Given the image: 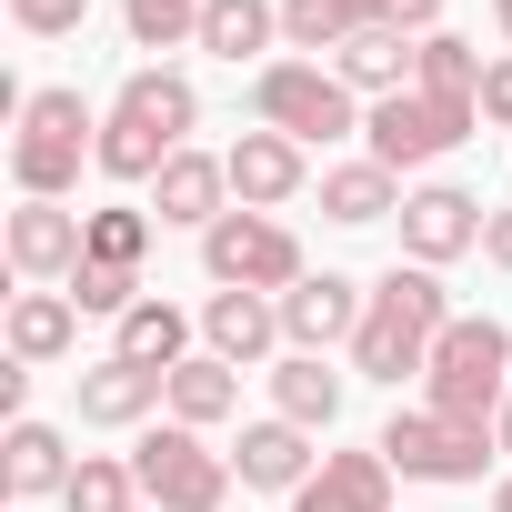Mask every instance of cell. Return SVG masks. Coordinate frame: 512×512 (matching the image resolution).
<instances>
[{
    "mask_svg": "<svg viewBox=\"0 0 512 512\" xmlns=\"http://www.w3.org/2000/svg\"><path fill=\"white\" fill-rule=\"evenodd\" d=\"M11 121H21V131H11V181H21V201H71V191H81V161H101V111H91L81 91L41 81V91H21Z\"/></svg>",
    "mask_w": 512,
    "mask_h": 512,
    "instance_id": "obj_3",
    "label": "cell"
},
{
    "mask_svg": "<svg viewBox=\"0 0 512 512\" xmlns=\"http://www.w3.org/2000/svg\"><path fill=\"white\" fill-rule=\"evenodd\" d=\"M251 111H262V131H282V141H302V151L352 141V131L372 121L362 91H352L332 61H262V71H251Z\"/></svg>",
    "mask_w": 512,
    "mask_h": 512,
    "instance_id": "obj_5",
    "label": "cell"
},
{
    "mask_svg": "<svg viewBox=\"0 0 512 512\" xmlns=\"http://www.w3.org/2000/svg\"><path fill=\"white\" fill-rule=\"evenodd\" d=\"M452 332V292H442V272H422V262H392L382 282H372V302H362V332H352V372L362 382H412V372H432V342Z\"/></svg>",
    "mask_w": 512,
    "mask_h": 512,
    "instance_id": "obj_1",
    "label": "cell"
},
{
    "mask_svg": "<svg viewBox=\"0 0 512 512\" xmlns=\"http://www.w3.org/2000/svg\"><path fill=\"white\" fill-rule=\"evenodd\" d=\"M482 121H492V131H512V61H492V71H482Z\"/></svg>",
    "mask_w": 512,
    "mask_h": 512,
    "instance_id": "obj_34",
    "label": "cell"
},
{
    "mask_svg": "<svg viewBox=\"0 0 512 512\" xmlns=\"http://www.w3.org/2000/svg\"><path fill=\"white\" fill-rule=\"evenodd\" d=\"M492 452H502L492 432L442 422L432 402H412V412H392V422H382V462H392L402 482H442V492H462V482H482V462H492Z\"/></svg>",
    "mask_w": 512,
    "mask_h": 512,
    "instance_id": "obj_9",
    "label": "cell"
},
{
    "mask_svg": "<svg viewBox=\"0 0 512 512\" xmlns=\"http://www.w3.org/2000/svg\"><path fill=\"white\" fill-rule=\"evenodd\" d=\"M81 251H91V211H61V201H21V211H11V272H21L31 292L71 282Z\"/></svg>",
    "mask_w": 512,
    "mask_h": 512,
    "instance_id": "obj_11",
    "label": "cell"
},
{
    "mask_svg": "<svg viewBox=\"0 0 512 512\" xmlns=\"http://www.w3.org/2000/svg\"><path fill=\"white\" fill-rule=\"evenodd\" d=\"M201 272H211V292H272V302H282L312 262H302V241H292L272 211H241V201H231V211L201 231Z\"/></svg>",
    "mask_w": 512,
    "mask_h": 512,
    "instance_id": "obj_6",
    "label": "cell"
},
{
    "mask_svg": "<svg viewBox=\"0 0 512 512\" xmlns=\"http://www.w3.org/2000/svg\"><path fill=\"white\" fill-rule=\"evenodd\" d=\"M221 161H231V201H241V211H282V201H302V181H312L302 141H282V131H241Z\"/></svg>",
    "mask_w": 512,
    "mask_h": 512,
    "instance_id": "obj_14",
    "label": "cell"
},
{
    "mask_svg": "<svg viewBox=\"0 0 512 512\" xmlns=\"http://www.w3.org/2000/svg\"><path fill=\"white\" fill-rule=\"evenodd\" d=\"M492 512H512V472H502V482H492Z\"/></svg>",
    "mask_w": 512,
    "mask_h": 512,
    "instance_id": "obj_37",
    "label": "cell"
},
{
    "mask_svg": "<svg viewBox=\"0 0 512 512\" xmlns=\"http://www.w3.org/2000/svg\"><path fill=\"white\" fill-rule=\"evenodd\" d=\"M61 292H71L81 312H101V322H121V312L141 302V272H121V262H81V272H71Z\"/></svg>",
    "mask_w": 512,
    "mask_h": 512,
    "instance_id": "obj_31",
    "label": "cell"
},
{
    "mask_svg": "<svg viewBox=\"0 0 512 512\" xmlns=\"http://www.w3.org/2000/svg\"><path fill=\"white\" fill-rule=\"evenodd\" d=\"M71 442L51 432V422H11V432H0V492H11V502H41V492H71Z\"/></svg>",
    "mask_w": 512,
    "mask_h": 512,
    "instance_id": "obj_19",
    "label": "cell"
},
{
    "mask_svg": "<svg viewBox=\"0 0 512 512\" xmlns=\"http://www.w3.org/2000/svg\"><path fill=\"white\" fill-rule=\"evenodd\" d=\"M71 342H81V302H71V292H21V302H11V362L41 372V362H61Z\"/></svg>",
    "mask_w": 512,
    "mask_h": 512,
    "instance_id": "obj_24",
    "label": "cell"
},
{
    "mask_svg": "<svg viewBox=\"0 0 512 512\" xmlns=\"http://www.w3.org/2000/svg\"><path fill=\"white\" fill-rule=\"evenodd\" d=\"M322 221H342V231L402 221V171H382L372 151H362V161H332V171H322Z\"/></svg>",
    "mask_w": 512,
    "mask_h": 512,
    "instance_id": "obj_21",
    "label": "cell"
},
{
    "mask_svg": "<svg viewBox=\"0 0 512 512\" xmlns=\"http://www.w3.org/2000/svg\"><path fill=\"white\" fill-rule=\"evenodd\" d=\"M352 31H372L362 0H282V41L292 51H342Z\"/></svg>",
    "mask_w": 512,
    "mask_h": 512,
    "instance_id": "obj_28",
    "label": "cell"
},
{
    "mask_svg": "<svg viewBox=\"0 0 512 512\" xmlns=\"http://www.w3.org/2000/svg\"><path fill=\"white\" fill-rule=\"evenodd\" d=\"M472 131H482V101H432V91H392V101H372V121H362V141H372L382 171H432V161L462 151Z\"/></svg>",
    "mask_w": 512,
    "mask_h": 512,
    "instance_id": "obj_8",
    "label": "cell"
},
{
    "mask_svg": "<svg viewBox=\"0 0 512 512\" xmlns=\"http://www.w3.org/2000/svg\"><path fill=\"white\" fill-rule=\"evenodd\" d=\"M492 21H502V41H512V0H492Z\"/></svg>",
    "mask_w": 512,
    "mask_h": 512,
    "instance_id": "obj_39",
    "label": "cell"
},
{
    "mask_svg": "<svg viewBox=\"0 0 512 512\" xmlns=\"http://www.w3.org/2000/svg\"><path fill=\"white\" fill-rule=\"evenodd\" d=\"M141 251H151V211H91V251H81V262L141 272Z\"/></svg>",
    "mask_w": 512,
    "mask_h": 512,
    "instance_id": "obj_32",
    "label": "cell"
},
{
    "mask_svg": "<svg viewBox=\"0 0 512 512\" xmlns=\"http://www.w3.org/2000/svg\"><path fill=\"white\" fill-rule=\"evenodd\" d=\"M292 512H392V462L372 452H322V472L292 492Z\"/></svg>",
    "mask_w": 512,
    "mask_h": 512,
    "instance_id": "obj_17",
    "label": "cell"
},
{
    "mask_svg": "<svg viewBox=\"0 0 512 512\" xmlns=\"http://www.w3.org/2000/svg\"><path fill=\"white\" fill-rule=\"evenodd\" d=\"M111 352H121V362H151V372H171V362H191V312H181V302H151V292H141V302L121 312Z\"/></svg>",
    "mask_w": 512,
    "mask_h": 512,
    "instance_id": "obj_25",
    "label": "cell"
},
{
    "mask_svg": "<svg viewBox=\"0 0 512 512\" xmlns=\"http://www.w3.org/2000/svg\"><path fill=\"white\" fill-rule=\"evenodd\" d=\"M482 221H492V201H472L462 181H412V191H402V251H412L422 272L482 251Z\"/></svg>",
    "mask_w": 512,
    "mask_h": 512,
    "instance_id": "obj_10",
    "label": "cell"
},
{
    "mask_svg": "<svg viewBox=\"0 0 512 512\" xmlns=\"http://www.w3.org/2000/svg\"><path fill=\"white\" fill-rule=\"evenodd\" d=\"M332 71H342L362 101H392V91H412V71H422V41H412V31H392V21H372V31H352V41L332 51Z\"/></svg>",
    "mask_w": 512,
    "mask_h": 512,
    "instance_id": "obj_20",
    "label": "cell"
},
{
    "mask_svg": "<svg viewBox=\"0 0 512 512\" xmlns=\"http://www.w3.org/2000/svg\"><path fill=\"white\" fill-rule=\"evenodd\" d=\"M272 41H282V0H211V11H201V51L231 61V71L262 61Z\"/></svg>",
    "mask_w": 512,
    "mask_h": 512,
    "instance_id": "obj_23",
    "label": "cell"
},
{
    "mask_svg": "<svg viewBox=\"0 0 512 512\" xmlns=\"http://www.w3.org/2000/svg\"><path fill=\"white\" fill-rule=\"evenodd\" d=\"M71 392H81V422H91V432H141V422H151V412L171 402V372L101 352L91 372H71Z\"/></svg>",
    "mask_w": 512,
    "mask_h": 512,
    "instance_id": "obj_13",
    "label": "cell"
},
{
    "mask_svg": "<svg viewBox=\"0 0 512 512\" xmlns=\"http://www.w3.org/2000/svg\"><path fill=\"white\" fill-rule=\"evenodd\" d=\"M61 502H71V512H141V472L111 462V452H81V472H71Z\"/></svg>",
    "mask_w": 512,
    "mask_h": 512,
    "instance_id": "obj_29",
    "label": "cell"
},
{
    "mask_svg": "<svg viewBox=\"0 0 512 512\" xmlns=\"http://www.w3.org/2000/svg\"><path fill=\"white\" fill-rule=\"evenodd\" d=\"M392 31H412V41L442 31V0H392Z\"/></svg>",
    "mask_w": 512,
    "mask_h": 512,
    "instance_id": "obj_35",
    "label": "cell"
},
{
    "mask_svg": "<svg viewBox=\"0 0 512 512\" xmlns=\"http://www.w3.org/2000/svg\"><path fill=\"white\" fill-rule=\"evenodd\" d=\"M422 402H432L442 422L492 432V422H502V402H512V322H492V312H452V332L432 342Z\"/></svg>",
    "mask_w": 512,
    "mask_h": 512,
    "instance_id": "obj_4",
    "label": "cell"
},
{
    "mask_svg": "<svg viewBox=\"0 0 512 512\" xmlns=\"http://www.w3.org/2000/svg\"><path fill=\"white\" fill-rule=\"evenodd\" d=\"M141 512H151V502H141Z\"/></svg>",
    "mask_w": 512,
    "mask_h": 512,
    "instance_id": "obj_40",
    "label": "cell"
},
{
    "mask_svg": "<svg viewBox=\"0 0 512 512\" xmlns=\"http://www.w3.org/2000/svg\"><path fill=\"white\" fill-rule=\"evenodd\" d=\"M131 472H141L151 512H221L231 502V452H211L191 422H151L131 442Z\"/></svg>",
    "mask_w": 512,
    "mask_h": 512,
    "instance_id": "obj_7",
    "label": "cell"
},
{
    "mask_svg": "<svg viewBox=\"0 0 512 512\" xmlns=\"http://www.w3.org/2000/svg\"><path fill=\"white\" fill-rule=\"evenodd\" d=\"M482 262H492V272H512V211H492V221H482Z\"/></svg>",
    "mask_w": 512,
    "mask_h": 512,
    "instance_id": "obj_36",
    "label": "cell"
},
{
    "mask_svg": "<svg viewBox=\"0 0 512 512\" xmlns=\"http://www.w3.org/2000/svg\"><path fill=\"white\" fill-rule=\"evenodd\" d=\"M151 211H161V221L211 231V221L231 211V161H221V151H171V161H161V181H151Z\"/></svg>",
    "mask_w": 512,
    "mask_h": 512,
    "instance_id": "obj_16",
    "label": "cell"
},
{
    "mask_svg": "<svg viewBox=\"0 0 512 512\" xmlns=\"http://www.w3.org/2000/svg\"><path fill=\"white\" fill-rule=\"evenodd\" d=\"M342 382H352V372H332L322 352H292V362L272 372V412L302 422V432H332V422H342Z\"/></svg>",
    "mask_w": 512,
    "mask_h": 512,
    "instance_id": "obj_22",
    "label": "cell"
},
{
    "mask_svg": "<svg viewBox=\"0 0 512 512\" xmlns=\"http://www.w3.org/2000/svg\"><path fill=\"white\" fill-rule=\"evenodd\" d=\"M11 21H21L31 41H71V31L91 21V0H11Z\"/></svg>",
    "mask_w": 512,
    "mask_h": 512,
    "instance_id": "obj_33",
    "label": "cell"
},
{
    "mask_svg": "<svg viewBox=\"0 0 512 512\" xmlns=\"http://www.w3.org/2000/svg\"><path fill=\"white\" fill-rule=\"evenodd\" d=\"M492 442H502V452H512V402H502V422H492Z\"/></svg>",
    "mask_w": 512,
    "mask_h": 512,
    "instance_id": "obj_38",
    "label": "cell"
},
{
    "mask_svg": "<svg viewBox=\"0 0 512 512\" xmlns=\"http://www.w3.org/2000/svg\"><path fill=\"white\" fill-rule=\"evenodd\" d=\"M201 11L211 0H121V31L141 51H181V41H201Z\"/></svg>",
    "mask_w": 512,
    "mask_h": 512,
    "instance_id": "obj_30",
    "label": "cell"
},
{
    "mask_svg": "<svg viewBox=\"0 0 512 512\" xmlns=\"http://www.w3.org/2000/svg\"><path fill=\"white\" fill-rule=\"evenodd\" d=\"M201 342H211L231 372H251V362L282 342V302H272V292H211V302H201Z\"/></svg>",
    "mask_w": 512,
    "mask_h": 512,
    "instance_id": "obj_18",
    "label": "cell"
},
{
    "mask_svg": "<svg viewBox=\"0 0 512 512\" xmlns=\"http://www.w3.org/2000/svg\"><path fill=\"white\" fill-rule=\"evenodd\" d=\"M482 51L462 41V31H422V71H412V91H432V101H482Z\"/></svg>",
    "mask_w": 512,
    "mask_h": 512,
    "instance_id": "obj_27",
    "label": "cell"
},
{
    "mask_svg": "<svg viewBox=\"0 0 512 512\" xmlns=\"http://www.w3.org/2000/svg\"><path fill=\"white\" fill-rule=\"evenodd\" d=\"M362 302H372V282H352V272H302V282L282 292V342H292V352H332V342L362 332Z\"/></svg>",
    "mask_w": 512,
    "mask_h": 512,
    "instance_id": "obj_12",
    "label": "cell"
},
{
    "mask_svg": "<svg viewBox=\"0 0 512 512\" xmlns=\"http://www.w3.org/2000/svg\"><path fill=\"white\" fill-rule=\"evenodd\" d=\"M191 131H201V91L151 61V71H131V81L111 91V111H101V171H111V181H161V161L191 151Z\"/></svg>",
    "mask_w": 512,
    "mask_h": 512,
    "instance_id": "obj_2",
    "label": "cell"
},
{
    "mask_svg": "<svg viewBox=\"0 0 512 512\" xmlns=\"http://www.w3.org/2000/svg\"><path fill=\"white\" fill-rule=\"evenodd\" d=\"M231 412H241V372H231L221 352H191V362H171V422L211 432V422H231Z\"/></svg>",
    "mask_w": 512,
    "mask_h": 512,
    "instance_id": "obj_26",
    "label": "cell"
},
{
    "mask_svg": "<svg viewBox=\"0 0 512 512\" xmlns=\"http://www.w3.org/2000/svg\"><path fill=\"white\" fill-rule=\"evenodd\" d=\"M231 472L251 482V492H302L312 472H322V452H312V432L302 422H241V452H231Z\"/></svg>",
    "mask_w": 512,
    "mask_h": 512,
    "instance_id": "obj_15",
    "label": "cell"
}]
</instances>
